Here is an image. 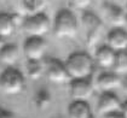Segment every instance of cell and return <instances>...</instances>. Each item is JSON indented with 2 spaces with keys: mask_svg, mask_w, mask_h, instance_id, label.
Masks as SVG:
<instances>
[{
  "mask_svg": "<svg viewBox=\"0 0 127 118\" xmlns=\"http://www.w3.org/2000/svg\"><path fill=\"white\" fill-rule=\"evenodd\" d=\"M126 52H127V51H126Z\"/></svg>",
  "mask_w": 127,
  "mask_h": 118,
  "instance_id": "obj_27",
  "label": "cell"
},
{
  "mask_svg": "<svg viewBox=\"0 0 127 118\" xmlns=\"http://www.w3.org/2000/svg\"><path fill=\"white\" fill-rule=\"evenodd\" d=\"M97 110L99 115H102L103 117L107 115H110V113L120 112L121 101L113 92L102 93V95L99 97V100H98Z\"/></svg>",
  "mask_w": 127,
  "mask_h": 118,
  "instance_id": "obj_9",
  "label": "cell"
},
{
  "mask_svg": "<svg viewBox=\"0 0 127 118\" xmlns=\"http://www.w3.org/2000/svg\"><path fill=\"white\" fill-rule=\"evenodd\" d=\"M126 24H127V13H126Z\"/></svg>",
  "mask_w": 127,
  "mask_h": 118,
  "instance_id": "obj_26",
  "label": "cell"
},
{
  "mask_svg": "<svg viewBox=\"0 0 127 118\" xmlns=\"http://www.w3.org/2000/svg\"><path fill=\"white\" fill-rule=\"evenodd\" d=\"M96 86L99 90H102V93L113 92L114 89L119 88L121 86V77L114 72H105L98 76Z\"/></svg>",
  "mask_w": 127,
  "mask_h": 118,
  "instance_id": "obj_13",
  "label": "cell"
},
{
  "mask_svg": "<svg viewBox=\"0 0 127 118\" xmlns=\"http://www.w3.org/2000/svg\"><path fill=\"white\" fill-rule=\"evenodd\" d=\"M82 24L86 29V38H87V43L90 46L97 43L99 38H100V33L103 29V23L100 18L98 17L96 13L93 12H84L82 17Z\"/></svg>",
  "mask_w": 127,
  "mask_h": 118,
  "instance_id": "obj_6",
  "label": "cell"
},
{
  "mask_svg": "<svg viewBox=\"0 0 127 118\" xmlns=\"http://www.w3.org/2000/svg\"><path fill=\"white\" fill-rule=\"evenodd\" d=\"M27 75L32 79H39L45 74V63L41 60H28L27 65Z\"/></svg>",
  "mask_w": 127,
  "mask_h": 118,
  "instance_id": "obj_17",
  "label": "cell"
},
{
  "mask_svg": "<svg viewBox=\"0 0 127 118\" xmlns=\"http://www.w3.org/2000/svg\"><path fill=\"white\" fill-rule=\"evenodd\" d=\"M45 75L50 82L55 84H63L70 82L64 61L57 58H51L45 63Z\"/></svg>",
  "mask_w": 127,
  "mask_h": 118,
  "instance_id": "obj_5",
  "label": "cell"
},
{
  "mask_svg": "<svg viewBox=\"0 0 127 118\" xmlns=\"http://www.w3.org/2000/svg\"><path fill=\"white\" fill-rule=\"evenodd\" d=\"M26 87V79L18 69L5 68L0 74V89L6 95H18Z\"/></svg>",
  "mask_w": 127,
  "mask_h": 118,
  "instance_id": "obj_3",
  "label": "cell"
},
{
  "mask_svg": "<svg viewBox=\"0 0 127 118\" xmlns=\"http://www.w3.org/2000/svg\"><path fill=\"white\" fill-rule=\"evenodd\" d=\"M114 74L117 76H125L127 75V52H119L116 53V60L113 66Z\"/></svg>",
  "mask_w": 127,
  "mask_h": 118,
  "instance_id": "obj_18",
  "label": "cell"
},
{
  "mask_svg": "<svg viewBox=\"0 0 127 118\" xmlns=\"http://www.w3.org/2000/svg\"><path fill=\"white\" fill-rule=\"evenodd\" d=\"M15 29H16L15 17L10 13L0 12V39L10 38L15 33Z\"/></svg>",
  "mask_w": 127,
  "mask_h": 118,
  "instance_id": "obj_16",
  "label": "cell"
},
{
  "mask_svg": "<svg viewBox=\"0 0 127 118\" xmlns=\"http://www.w3.org/2000/svg\"><path fill=\"white\" fill-rule=\"evenodd\" d=\"M107 46L114 52L127 51V31L124 28H113L107 35Z\"/></svg>",
  "mask_w": 127,
  "mask_h": 118,
  "instance_id": "obj_10",
  "label": "cell"
},
{
  "mask_svg": "<svg viewBox=\"0 0 127 118\" xmlns=\"http://www.w3.org/2000/svg\"><path fill=\"white\" fill-rule=\"evenodd\" d=\"M104 118H124V116L120 112H115V113H110V115L104 116Z\"/></svg>",
  "mask_w": 127,
  "mask_h": 118,
  "instance_id": "obj_25",
  "label": "cell"
},
{
  "mask_svg": "<svg viewBox=\"0 0 127 118\" xmlns=\"http://www.w3.org/2000/svg\"><path fill=\"white\" fill-rule=\"evenodd\" d=\"M116 60V52H114L108 46H102L97 49L95 56V63L102 69H113Z\"/></svg>",
  "mask_w": 127,
  "mask_h": 118,
  "instance_id": "obj_14",
  "label": "cell"
},
{
  "mask_svg": "<svg viewBox=\"0 0 127 118\" xmlns=\"http://www.w3.org/2000/svg\"><path fill=\"white\" fill-rule=\"evenodd\" d=\"M69 118H92V110L87 101H73L68 107Z\"/></svg>",
  "mask_w": 127,
  "mask_h": 118,
  "instance_id": "obj_15",
  "label": "cell"
},
{
  "mask_svg": "<svg viewBox=\"0 0 127 118\" xmlns=\"http://www.w3.org/2000/svg\"><path fill=\"white\" fill-rule=\"evenodd\" d=\"M92 1H93V0H71V5H73L75 9H78V10L85 11L91 6Z\"/></svg>",
  "mask_w": 127,
  "mask_h": 118,
  "instance_id": "obj_20",
  "label": "cell"
},
{
  "mask_svg": "<svg viewBox=\"0 0 127 118\" xmlns=\"http://www.w3.org/2000/svg\"><path fill=\"white\" fill-rule=\"evenodd\" d=\"M0 118H16V115L6 108H0Z\"/></svg>",
  "mask_w": 127,
  "mask_h": 118,
  "instance_id": "obj_21",
  "label": "cell"
},
{
  "mask_svg": "<svg viewBox=\"0 0 127 118\" xmlns=\"http://www.w3.org/2000/svg\"><path fill=\"white\" fill-rule=\"evenodd\" d=\"M70 81L90 79L95 69V59L86 52H74L64 61Z\"/></svg>",
  "mask_w": 127,
  "mask_h": 118,
  "instance_id": "obj_1",
  "label": "cell"
},
{
  "mask_svg": "<svg viewBox=\"0 0 127 118\" xmlns=\"http://www.w3.org/2000/svg\"><path fill=\"white\" fill-rule=\"evenodd\" d=\"M69 90L73 101H87L93 95L95 87L90 79H71L69 82Z\"/></svg>",
  "mask_w": 127,
  "mask_h": 118,
  "instance_id": "obj_8",
  "label": "cell"
},
{
  "mask_svg": "<svg viewBox=\"0 0 127 118\" xmlns=\"http://www.w3.org/2000/svg\"><path fill=\"white\" fill-rule=\"evenodd\" d=\"M47 49V43L44 38L28 36L23 45V52L27 60H42Z\"/></svg>",
  "mask_w": 127,
  "mask_h": 118,
  "instance_id": "obj_7",
  "label": "cell"
},
{
  "mask_svg": "<svg viewBox=\"0 0 127 118\" xmlns=\"http://www.w3.org/2000/svg\"><path fill=\"white\" fill-rule=\"evenodd\" d=\"M45 2H46V0H33V5L36 9L41 7V6H45Z\"/></svg>",
  "mask_w": 127,
  "mask_h": 118,
  "instance_id": "obj_23",
  "label": "cell"
},
{
  "mask_svg": "<svg viewBox=\"0 0 127 118\" xmlns=\"http://www.w3.org/2000/svg\"><path fill=\"white\" fill-rule=\"evenodd\" d=\"M35 106L40 111H45L51 105V94L47 92V89H40L34 98Z\"/></svg>",
  "mask_w": 127,
  "mask_h": 118,
  "instance_id": "obj_19",
  "label": "cell"
},
{
  "mask_svg": "<svg viewBox=\"0 0 127 118\" xmlns=\"http://www.w3.org/2000/svg\"><path fill=\"white\" fill-rule=\"evenodd\" d=\"M51 29V20L44 12H36L23 20V30L28 36L44 38Z\"/></svg>",
  "mask_w": 127,
  "mask_h": 118,
  "instance_id": "obj_4",
  "label": "cell"
},
{
  "mask_svg": "<svg viewBox=\"0 0 127 118\" xmlns=\"http://www.w3.org/2000/svg\"><path fill=\"white\" fill-rule=\"evenodd\" d=\"M20 59V49L16 45L7 43L0 47V64L5 68H13Z\"/></svg>",
  "mask_w": 127,
  "mask_h": 118,
  "instance_id": "obj_12",
  "label": "cell"
},
{
  "mask_svg": "<svg viewBox=\"0 0 127 118\" xmlns=\"http://www.w3.org/2000/svg\"><path fill=\"white\" fill-rule=\"evenodd\" d=\"M103 13L105 20L114 25V28H122L126 24V12L120 6L111 2H105L103 5Z\"/></svg>",
  "mask_w": 127,
  "mask_h": 118,
  "instance_id": "obj_11",
  "label": "cell"
},
{
  "mask_svg": "<svg viewBox=\"0 0 127 118\" xmlns=\"http://www.w3.org/2000/svg\"><path fill=\"white\" fill-rule=\"evenodd\" d=\"M120 113L124 116V118H127V100L121 104V110H120Z\"/></svg>",
  "mask_w": 127,
  "mask_h": 118,
  "instance_id": "obj_22",
  "label": "cell"
},
{
  "mask_svg": "<svg viewBox=\"0 0 127 118\" xmlns=\"http://www.w3.org/2000/svg\"><path fill=\"white\" fill-rule=\"evenodd\" d=\"M120 87L122 88L124 93H125V94L127 95V76L124 79H121V86H120Z\"/></svg>",
  "mask_w": 127,
  "mask_h": 118,
  "instance_id": "obj_24",
  "label": "cell"
},
{
  "mask_svg": "<svg viewBox=\"0 0 127 118\" xmlns=\"http://www.w3.org/2000/svg\"><path fill=\"white\" fill-rule=\"evenodd\" d=\"M78 20L73 11L62 9L57 12L53 23V33L58 39H71L78 34Z\"/></svg>",
  "mask_w": 127,
  "mask_h": 118,
  "instance_id": "obj_2",
  "label": "cell"
}]
</instances>
